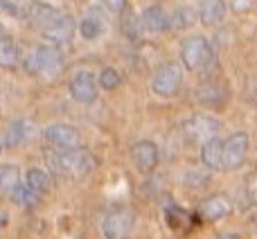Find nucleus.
<instances>
[{"instance_id":"f257e3e1","label":"nucleus","mask_w":257,"mask_h":239,"mask_svg":"<svg viewBox=\"0 0 257 239\" xmlns=\"http://www.w3.org/2000/svg\"><path fill=\"white\" fill-rule=\"evenodd\" d=\"M50 163L59 174L70 178H84L95 169V158L90 151L75 147V149H59L57 154H50Z\"/></svg>"},{"instance_id":"f03ea898","label":"nucleus","mask_w":257,"mask_h":239,"mask_svg":"<svg viewBox=\"0 0 257 239\" xmlns=\"http://www.w3.org/2000/svg\"><path fill=\"white\" fill-rule=\"evenodd\" d=\"M63 66V54L57 45H39L25 59V70L34 77H54Z\"/></svg>"},{"instance_id":"7ed1b4c3","label":"nucleus","mask_w":257,"mask_h":239,"mask_svg":"<svg viewBox=\"0 0 257 239\" xmlns=\"http://www.w3.org/2000/svg\"><path fill=\"white\" fill-rule=\"evenodd\" d=\"M181 61L187 70H203L212 61V48L205 36H187L181 43Z\"/></svg>"},{"instance_id":"20e7f679","label":"nucleus","mask_w":257,"mask_h":239,"mask_svg":"<svg viewBox=\"0 0 257 239\" xmlns=\"http://www.w3.org/2000/svg\"><path fill=\"white\" fill-rule=\"evenodd\" d=\"M248 145H250L248 133H244V131L232 133V136L223 142V151H221L223 169H228V172L239 169L246 160V154H248Z\"/></svg>"},{"instance_id":"39448f33","label":"nucleus","mask_w":257,"mask_h":239,"mask_svg":"<svg viewBox=\"0 0 257 239\" xmlns=\"http://www.w3.org/2000/svg\"><path fill=\"white\" fill-rule=\"evenodd\" d=\"M183 84V72L176 63H165L163 68H158L151 79V90L160 97H174L181 90Z\"/></svg>"},{"instance_id":"423d86ee","label":"nucleus","mask_w":257,"mask_h":239,"mask_svg":"<svg viewBox=\"0 0 257 239\" xmlns=\"http://www.w3.org/2000/svg\"><path fill=\"white\" fill-rule=\"evenodd\" d=\"M136 217L128 208H115L104 219V237L106 239H128L133 232Z\"/></svg>"},{"instance_id":"0eeeda50","label":"nucleus","mask_w":257,"mask_h":239,"mask_svg":"<svg viewBox=\"0 0 257 239\" xmlns=\"http://www.w3.org/2000/svg\"><path fill=\"white\" fill-rule=\"evenodd\" d=\"M97 93H99V84L95 79L93 72L84 70V72H77L70 81V95L75 102L79 104H93L97 99Z\"/></svg>"},{"instance_id":"6e6552de","label":"nucleus","mask_w":257,"mask_h":239,"mask_svg":"<svg viewBox=\"0 0 257 239\" xmlns=\"http://www.w3.org/2000/svg\"><path fill=\"white\" fill-rule=\"evenodd\" d=\"M131 156V163L140 169L142 174H149L158 167V160H160V154H158V147L154 145L151 140H140L131 147L128 151Z\"/></svg>"},{"instance_id":"1a4fd4ad","label":"nucleus","mask_w":257,"mask_h":239,"mask_svg":"<svg viewBox=\"0 0 257 239\" xmlns=\"http://www.w3.org/2000/svg\"><path fill=\"white\" fill-rule=\"evenodd\" d=\"M45 140L54 147V149H75L81 145V136L75 127L70 124H52L45 129Z\"/></svg>"},{"instance_id":"9d476101","label":"nucleus","mask_w":257,"mask_h":239,"mask_svg":"<svg viewBox=\"0 0 257 239\" xmlns=\"http://www.w3.org/2000/svg\"><path fill=\"white\" fill-rule=\"evenodd\" d=\"M230 212H232V201L226 194L208 196L205 201H201L199 210H196V214L203 221H219V219H226Z\"/></svg>"},{"instance_id":"9b49d317","label":"nucleus","mask_w":257,"mask_h":239,"mask_svg":"<svg viewBox=\"0 0 257 239\" xmlns=\"http://www.w3.org/2000/svg\"><path fill=\"white\" fill-rule=\"evenodd\" d=\"M63 12H59L57 7H52V5H45V3H32L30 7H27V21H30V25L34 27L36 32H45L50 25H54V23L61 18Z\"/></svg>"},{"instance_id":"f8f14e48","label":"nucleus","mask_w":257,"mask_h":239,"mask_svg":"<svg viewBox=\"0 0 257 239\" xmlns=\"http://www.w3.org/2000/svg\"><path fill=\"white\" fill-rule=\"evenodd\" d=\"M43 34L45 41H50L52 45H66L72 41V34H75V21H72V16H68V14H61V18H59L54 25H50L45 32H41Z\"/></svg>"},{"instance_id":"ddd939ff","label":"nucleus","mask_w":257,"mask_h":239,"mask_svg":"<svg viewBox=\"0 0 257 239\" xmlns=\"http://www.w3.org/2000/svg\"><path fill=\"white\" fill-rule=\"evenodd\" d=\"M140 23L147 32H154V34H163V32L169 30V16L165 14L163 7H158V5L147 7L145 12H142Z\"/></svg>"},{"instance_id":"4468645a","label":"nucleus","mask_w":257,"mask_h":239,"mask_svg":"<svg viewBox=\"0 0 257 239\" xmlns=\"http://www.w3.org/2000/svg\"><path fill=\"white\" fill-rule=\"evenodd\" d=\"M221 151H223V140H219L217 136L203 140V147H201V160L208 169L217 172V169H223L221 165Z\"/></svg>"},{"instance_id":"2eb2a0df","label":"nucleus","mask_w":257,"mask_h":239,"mask_svg":"<svg viewBox=\"0 0 257 239\" xmlns=\"http://www.w3.org/2000/svg\"><path fill=\"white\" fill-rule=\"evenodd\" d=\"M196 97H199V102L208 104V106H221L228 99V90L217 81H203L196 88Z\"/></svg>"},{"instance_id":"dca6fc26","label":"nucleus","mask_w":257,"mask_h":239,"mask_svg":"<svg viewBox=\"0 0 257 239\" xmlns=\"http://www.w3.org/2000/svg\"><path fill=\"white\" fill-rule=\"evenodd\" d=\"M226 16V3L223 0H203L199 7V18L203 25L212 27V25H219Z\"/></svg>"},{"instance_id":"f3484780","label":"nucleus","mask_w":257,"mask_h":239,"mask_svg":"<svg viewBox=\"0 0 257 239\" xmlns=\"http://www.w3.org/2000/svg\"><path fill=\"white\" fill-rule=\"evenodd\" d=\"M219 124L214 122L212 117H190L185 122V131L190 133L192 138H196V140H208V138H212L214 133H217Z\"/></svg>"},{"instance_id":"a211bd4d","label":"nucleus","mask_w":257,"mask_h":239,"mask_svg":"<svg viewBox=\"0 0 257 239\" xmlns=\"http://www.w3.org/2000/svg\"><path fill=\"white\" fill-rule=\"evenodd\" d=\"M30 133H32L30 122H25V120H14V122L7 127L5 136H3V147H18V145H23V142L30 138Z\"/></svg>"},{"instance_id":"6ab92c4d","label":"nucleus","mask_w":257,"mask_h":239,"mask_svg":"<svg viewBox=\"0 0 257 239\" xmlns=\"http://www.w3.org/2000/svg\"><path fill=\"white\" fill-rule=\"evenodd\" d=\"M21 183V169L16 165L0 163V192H12Z\"/></svg>"},{"instance_id":"aec40b11","label":"nucleus","mask_w":257,"mask_h":239,"mask_svg":"<svg viewBox=\"0 0 257 239\" xmlns=\"http://www.w3.org/2000/svg\"><path fill=\"white\" fill-rule=\"evenodd\" d=\"M239 205L241 208H253L257 205V169L246 176L244 181V187H241V196H239Z\"/></svg>"},{"instance_id":"412c9836","label":"nucleus","mask_w":257,"mask_h":239,"mask_svg":"<svg viewBox=\"0 0 257 239\" xmlns=\"http://www.w3.org/2000/svg\"><path fill=\"white\" fill-rule=\"evenodd\" d=\"M25 185L30 187V190H34L36 194H43V192L50 190V176L48 172H43V169L39 167H32L30 172L25 174Z\"/></svg>"},{"instance_id":"4be33fe9","label":"nucleus","mask_w":257,"mask_h":239,"mask_svg":"<svg viewBox=\"0 0 257 239\" xmlns=\"http://www.w3.org/2000/svg\"><path fill=\"white\" fill-rule=\"evenodd\" d=\"M18 63V45L9 36L0 41V68H14Z\"/></svg>"},{"instance_id":"5701e85b","label":"nucleus","mask_w":257,"mask_h":239,"mask_svg":"<svg viewBox=\"0 0 257 239\" xmlns=\"http://www.w3.org/2000/svg\"><path fill=\"white\" fill-rule=\"evenodd\" d=\"M79 32H81V36H84L86 41H95L104 32V23L99 21L95 14H90V16H86L84 21L79 23Z\"/></svg>"},{"instance_id":"b1692460","label":"nucleus","mask_w":257,"mask_h":239,"mask_svg":"<svg viewBox=\"0 0 257 239\" xmlns=\"http://www.w3.org/2000/svg\"><path fill=\"white\" fill-rule=\"evenodd\" d=\"M9 196L14 199V203H18V205H27V208H30V205H34L36 201H39V196H41V194H36V192H34V190H30L27 185H21V183H18V185L14 187L12 192H9Z\"/></svg>"},{"instance_id":"393cba45","label":"nucleus","mask_w":257,"mask_h":239,"mask_svg":"<svg viewBox=\"0 0 257 239\" xmlns=\"http://www.w3.org/2000/svg\"><path fill=\"white\" fill-rule=\"evenodd\" d=\"M194 23V14L190 7H181L174 12V16L169 18V27H176V30H185Z\"/></svg>"},{"instance_id":"a878e982","label":"nucleus","mask_w":257,"mask_h":239,"mask_svg":"<svg viewBox=\"0 0 257 239\" xmlns=\"http://www.w3.org/2000/svg\"><path fill=\"white\" fill-rule=\"evenodd\" d=\"M97 84L102 86L104 90H115L117 86L122 84V77H120V72H115L113 68H104L99 79H97Z\"/></svg>"},{"instance_id":"bb28decb","label":"nucleus","mask_w":257,"mask_h":239,"mask_svg":"<svg viewBox=\"0 0 257 239\" xmlns=\"http://www.w3.org/2000/svg\"><path fill=\"white\" fill-rule=\"evenodd\" d=\"M0 5H3V12L14 18H23L27 14V7L23 0H0Z\"/></svg>"},{"instance_id":"cd10ccee","label":"nucleus","mask_w":257,"mask_h":239,"mask_svg":"<svg viewBox=\"0 0 257 239\" xmlns=\"http://www.w3.org/2000/svg\"><path fill=\"white\" fill-rule=\"evenodd\" d=\"M124 32L131 36V39L140 36V21H138V16H126L124 18Z\"/></svg>"},{"instance_id":"c85d7f7f","label":"nucleus","mask_w":257,"mask_h":239,"mask_svg":"<svg viewBox=\"0 0 257 239\" xmlns=\"http://www.w3.org/2000/svg\"><path fill=\"white\" fill-rule=\"evenodd\" d=\"M257 5V0H230V7H232V12H237V14H246V12H250Z\"/></svg>"},{"instance_id":"c756f323","label":"nucleus","mask_w":257,"mask_h":239,"mask_svg":"<svg viewBox=\"0 0 257 239\" xmlns=\"http://www.w3.org/2000/svg\"><path fill=\"white\" fill-rule=\"evenodd\" d=\"M104 3H106V7L111 9L113 14H122L126 9V3L128 0H104Z\"/></svg>"},{"instance_id":"7c9ffc66","label":"nucleus","mask_w":257,"mask_h":239,"mask_svg":"<svg viewBox=\"0 0 257 239\" xmlns=\"http://www.w3.org/2000/svg\"><path fill=\"white\" fill-rule=\"evenodd\" d=\"M5 223H7V217H5V214H0V228H5Z\"/></svg>"},{"instance_id":"2f4dec72","label":"nucleus","mask_w":257,"mask_h":239,"mask_svg":"<svg viewBox=\"0 0 257 239\" xmlns=\"http://www.w3.org/2000/svg\"><path fill=\"white\" fill-rule=\"evenodd\" d=\"M3 39H5V32H3V30H0V41H3Z\"/></svg>"},{"instance_id":"473e14b6","label":"nucleus","mask_w":257,"mask_h":239,"mask_svg":"<svg viewBox=\"0 0 257 239\" xmlns=\"http://www.w3.org/2000/svg\"><path fill=\"white\" fill-rule=\"evenodd\" d=\"M0 149H3V138H0Z\"/></svg>"},{"instance_id":"72a5a7b5","label":"nucleus","mask_w":257,"mask_h":239,"mask_svg":"<svg viewBox=\"0 0 257 239\" xmlns=\"http://www.w3.org/2000/svg\"><path fill=\"white\" fill-rule=\"evenodd\" d=\"M75 3H84V0H75Z\"/></svg>"}]
</instances>
